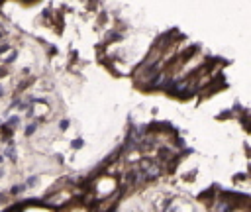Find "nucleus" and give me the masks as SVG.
Returning <instances> with one entry per match:
<instances>
[{
    "instance_id": "f257e3e1",
    "label": "nucleus",
    "mask_w": 251,
    "mask_h": 212,
    "mask_svg": "<svg viewBox=\"0 0 251 212\" xmlns=\"http://www.w3.org/2000/svg\"><path fill=\"white\" fill-rule=\"evenodd\" d=\"M18 124H20V118H18V116H12V118H8L6 126H8V128H14V126H18Z\"/></svg>"
},
{
    "instance_id": "f03ea898",
    "label": "nucleus",
    "mask_w": 251,
    "mask_h": 212,
    "mask_svg": "<svg viewBox=\"0 0 251 212\" xmlns=\"http://www.w3.org/2000/svg\"><path fill=\"white\" fill-rule=\"evenodd\" d=\"M24 189H26V185H18V187H14V189H12V192H14V194H18V192H22Z\"/></svg>"
},
{
    "instance_id": "7ed1b4c3",
    "label": "nucleus",
    "mask_w": 251,
    "mask_h": 212,
    "mask_svg": "<svg viewBox=\"0 0 251 212\" xmlns=\"http://www.w3.org/2000/svg\"><path fill=\"white\" fill-rule=\"evenodd\" d=\"M33 132H35V124H32V126H28V130H26V134H28V135H32Z\"/></svg>"
},
{
    "instance_id": "20e7f679",
    "label": "nucleus",
    "mask_w": 251,
    "mask_h": 212,
    "mask_svg": "<svg viewBox=\"0 0 251 212\" xmlns=\"http://www.w3.org/2000/svg\"><path fill=\"white\" fill-rule=\"evenodd\" d=\"M6 155L10 157V159H14V157H16V155H14V149H12V147H10V149H8V151H6Z\"/></svg>"
},
{
    "instance_id": "39448f33",
    "label": "nucleus",
    "mask_w": 251,
    "mask_h": 212,
    "mask_svg": "<svg viewBox=\"0 0 251 212\" xmlns=\"http://www.w3.org/2000/svg\"><path fill=\"white\" fill-rule=\"evenodd\" d=\"M14 59H16V51H14V53H10V57H8V59H6V61H8V63H10V61H14Z\"/></svg>"
},
{
    "instance_id": "423d86ee",
    "label": "nucleus",
    "mask_w": 251,
    "mask_h": 212,
    "mask_svg": "<svg viewBox=\"0 0 251 212\" xmlns=\"http://www.w3.org/2000/svg\"><path fill=\"white\" fill-rule=\"evenodd\" d=\"M59 126H61V130H65V128H67V126H69V122H67V120H63V122H61V124H59Z\"/></svg>"
},
{
    "instance_id": "0eeeda50",
    "label": "nucleus",
    "mask_w": 251,
    "mask_h": 212,
    "mask_svg": "<svg viewBox=\"0 0 251 212\" xmlns=\"http://www.w3.org/2000/svg\"><path fill=\"white\" fill-rule=\"evenodd\" d=\"M81 144H83V142H81V140H76V142H73V147H81Z\"/></svg>"
},
{
    "instance_id": "6e6552de",
    "label": "nucleus",
    "mask_w": 251,
    "mask_h": 212,
    "mask_svg": "<svg viewBox=\"0 0 251 212\" xmlns=\"http://www.w3.org/2000/svg\"><path fill=\"white\" fill-rule=\"evenodd\" d=\"M4 75H6V73H4V69H0V77H4Z\"/></svg>"
},
{
    "instance_id": "1a4fd4ad",
    "label": "nucleus",
    "mask_w": 251,
    "mask_h": 212,
    "mask_svg": "<svg viewBox=\"0 0 251 212\" xmlns=\"http://www.w3.org/2000/svg\"><path fill=\"white\" fill-rule=\"evenodd\" d=\"M2 94H4V90H2V87H0V96H2Z\"/></svg>"
},
{
    "instance_id": "9d476101",
    "label": "nucleus",
    "mask_w": 251,
    "mask_h": 212,
    "mask_svg": "<svg viewBox=\"0 0 251 212\" xmlns=\"http://www.w3.org/2000/svg\"><path fill=\"white\" fill-rule=\"evenodd\" d=\"M2 159H4V157H2V155H0V163H2Z\"/></svg>"
}]
</instances>
